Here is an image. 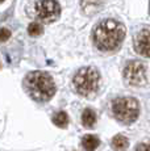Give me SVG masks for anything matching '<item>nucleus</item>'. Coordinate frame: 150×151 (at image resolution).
Wrapping results in <instances>:
<instances>
[{"mask_svg":"<svg viewBox=\"0 0 150 151\" xmlns=\"http://www.w3.org/2000/svg\"><path fill=\"white\" fill-rule=\"evenodd\" d=\"M136 151H150V142L149 143H141L137 146Z\"/></svg>","mask_w":150,"mask_h":151,"instance_id":"15","label":"nucleus"},{"mask_svg":"<svg viewBox=\"0 0 150 151\" xmlns=\"http://www.w3.org/2000/svg\"><path fill=\"white\" fill-rule=\"evenodd\" d=\"M3 1H4V0H0V3H3Z\"/></svg>","mask_w":150,"mask_h":151,"instance_id":"17","label":"nucleus"},{"mask_svg":"<svg viewBox=\"0 0 150 151\" xmlns=\"http://www.w3.org/2000/svg\"><path fill=\"white\" fill-rule=\"evenodd\" d=\"M125 37V28L113 19H107L95 27L92 33L94 43L102 51H115L121 46Z\"/></svg>","mask_w":150,"mask_h":151,"instance_id":"1","label":"nucleus"},{"mask_svg":"<svg viewBox=\"0 0 150 151\" xmlns=\"http://www.w3.org/2000/svg\"><path fill=\"white\" fill-rule=\"evenodd\" d=\"M11 37V32L5 28H0V42H4L7 40H9Z\"/></svg>","mask_w":150,"mask_h":151,"instance_id":"14","label":"nucleus"},{"mask_svg":"<svg viewBox=\"0 0 150 151\" xmlns=\"http://www.w3.org/2000/svg\"><path fill=\"white\" fill-rule=\"evenodd\" d=\"M103 5H104V0H80V7L83 12L88 16L99 12Z\"/></svg>","mask_w":150,"mask_h":151,"instance_id":"8","label":"nucleus"},{"mask_svg":"<svg viewBox=\"0 0 150 151\" xmlns=\"http://www.w3.org/2000/svg\"><path fill=\"white\" fill-rule=\"evenodd\" d=\"M128 146H129L128 138L121 134L116 135V137H113V139H112V147L116 151H124L128 149Z\"/></svg>","mask_w":150,"mask_h":151,"instance_id":"11","label":"nucleus"},{"mask_svg":"<svg viewBox=\"0 0 150 151\" xmlns=\"http://www.w3.org/2000/svg\"><path fill=\"white\" fill-rule=\"evenodd\" d=\"M25 87L30 97L40 103L49 101L56 93V84L53 78L42 71L30 72L25 79Z\"/></svg>","mask_w":150,"mask_h":151,"instance_id":"2","label":"nucleus"},{"mask_svg":"<svg viewBox=\"0 0 150 151\" xmlns=\"http://www.w3.org/2000/svg\"><path fill=\"white\" fill-rule=\"evenodd\" d=\"M113 116L123 124H132L138 118L140 105L133 97H119L112 103Z\"/></svg>","mask_w":150,"mask_h":151,"instance_id":"4","label":"nucleus"},{"mask_svg":"<svg viewBox=\"0 0 150 151\" xmlns=\"http://www.w3.org/2000/svg\"><path fill=\"white\" fill-rule=\"evenodd\" d=\"M134 49L140 55L150 58V28L138 32L134 40Z\"/></svg>","mask_w":150,"mask_h":151,"instance_id":"7","label":"nucleus"},{"mask_svg":"<svg viewBox=\"0 0 150 151\" xmlns=\"http://www.w3.org/2000/svg\"><path fill=\"white\" fill-rule=\"evenodd\" d=\"M124 80L132 87L144 86L146 82V67L142 62L131 60L126 63L123 71Z\"/></svg>","mask_w":150,"mask_h":151,"instance_id":"5","label":"nucleus"},{"mask_svg":"<svg viewBox=\"0 0 150 151\" xmlns=\"http://www.w3.org/2000/svg\"><path fill=\"white\" fill-rule=\"evenodd\" d=\"M95 122H96V113H95L92 109H90V108L83 110V113H82V124H83V126L92 127L95 125Z\"/></svg>","mask_w":150,"mask_h":151,"instance_id":"10","label":"nucleus"},{"mask_svg":"<svg viewBox=\"0 0 150 151\" xmlns=\"http://www.w3.org/2000/svg\"><path fill=\"white\" fill-rule=\"evenodd\" d=\"M75 91L82 96H91L99 88L100 75L92 67H83L74 76Z\"/></svg>","mask_w":150,"mask_h":151,"instance_id":"3","label":"nucleus"},{"mask_svg":"<svg viewBox=\"0 0 150 151\" xmlns=\"http://www.w3.org/2000/svg\"><path fill=\"white\" fill-rule=\"evenodd\" d=\"M99 145H100V141L96 135L87 134L82 139V146L86 151H95L97 147H99Z\"/></svg>","mask_w":150,"mask_h":151,"instance_id":"9","label":"nucleus"},{"mask_svg":"<svg viewBox=\"0 0 150 151\" xmlns=\"http://www.w3.org/2000/svg\"><path fill=\"white\" fill-rule=\"evenodd\" d=\"M149 13H150V4H149Z\"/></svg>","mask_w":150,"mask_h":151,"instance_id":"16","label":"nucleus"},{"mask_svg":"<svg viewBox=\"0 0 150 151\" xmlns=\"http://www.w3.org/2000/svg\"><path fill=\"white\" fill-rule=\"evenodd\" d=\"M53 124L58 127H66L69 125V116L65 112H58L54 114L53 117Z\"/></svg>","mask_w":150,"mask_h":151,"instance_id":"12","label":"nucleus"},{"mask_svg":"<svg viewBox=\"0 0 150 151\" xmlns=\"http://www.w3.org/2000/svg\"><path fill=\"white\" fill-rule=\"evenodd\" d=\"M28 33L32 37H38L44 33V28L40 22H32V24L28 27Z\"/></svg>","mask_w":150,"mask_h":151,"instance_id":"13","label":"nucleus"},{"mask_svg":"<svg viewBox=\"0 0 150 151\" xmlns=\"http://www.w3.org/2000/svg\"><path fill=\"white\" fill-rule=\"evenodd\" d=\"M36 16L44 24L54 22L61 14V5L56 0H40L36 3Z\"/></svg>","mask_w":150,"mask_h":151,"instance_id":"6","label":"nucleus"}]
</instances>
